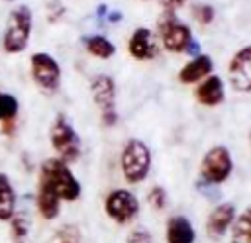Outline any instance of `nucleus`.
<instances>
[{
    "label": "nucleus",
    "instance_id": "f257e3e1",
    "mask_svg": "<svg viewBox=\"0 0 251 243\" xmlns=\"http://www.w3.org/2000/svg\"><path fill=\"white\" fill-rule=\"evenodd\" d=\"M39 182L47 184L51 190L57 192V196L63 202H76L82 196V184L76 178V174L73 172L71 165H67L65 161L53 157H47L41 165H39Z\"/></svg>",
    "mask_w": 251,
    "mask_h": 243
},
{
    "label": "nucleus",
    "instance_id": "f03ea898",
    "mask_svg": "<svg viewBox=\"0 0 251 243\" xmlns=\"http://www.w3.org/2000/svg\"><path fill=\"white\" fill-rule=\"evenodd\" d=\"M151 165H153V155L143 139L129 137L124 141L120 151V172L127 184L131 186L141 184L149 176Z\"/></svg>",
    "mask_w": 251,
    "mask_h": 243
},
{
    "label": "nucleus",
    "instance_id": "7ed1b4c3",
    "mask_svg": "<svg viewBox=\"0 0 251 243\" xmlns=\"http://www.w3.org/2000/svg\"><path fill=\"white\" fill-rule=\"evenodd\" d=\"M49 145L55 151V157L65 161L67 165H73L82 155V141L76 133L75 125L67 120L65 114H57L55 120L49 125Z\"/></svg>",
    "mask_w": 251,
    "mask_h": 243
},
{
    "label": "nucleus",
    "instance_id": "20e7f679",
    "mask_svg": "<svg viewBox=\"0 0 251 243\" xmlns=\"http://www.w3.org/2000/svg\"><path fill=\"white\" fill-rule=\"evenodd\" d=\"M31 27H33V14L31 8L22 4L16 6L6 20L4 35H2V49L8 55H18L22 53L31 37Z\"/></svg>",
    "mask_w": 251,
    "mask_h": 243
},
{
    "label": "nucleus",
    "instance_id": "39448f33",
    "mask_svg": "<svg viewBox=\"0 0 251 243\" xmlns=\"http://www.w3.org/2000/svg\"><path fill=\"white\" fill-rule=\"evenodd\" d=\"M235 163H233V155L229 151L227 145H212L200 159V169H198V178L208 182V184H216L222 186L224 182L229 180V176L233 174Z\"/></svg>",
    "mask_w": 251,
    "mask_h": 243
},
{
    "label": "nucleus",
    "instance_id": "423d86ee",
    "mask_svg": "<svg viewBox=\"0 0 251 243\" xmlns=\"http://www.w3.org/2000/svg\"><path fill=\"white\" fill-rule=\"evenodd\" d=\"M141 204L129 188H112L104 196V214L118 225H126L139 216Z\"/></svg>",
    "mask_w": 251,
    "mask_h": 243
},
{
    "label": "nucleus",
    "instance_id": "0eeeda50",
    "mask_svg": "<svg viewBox=\"0 0 251 243\" xmlns=\"http://www.w3.org/2000/svg\"><path fill=\"white\" fill-rule=\"evenodd\" d=\"M29 73H31V78L39 90H43L47 94L59 90L63 71H61L59 61L53 55H49L45 51L33 53L29 57Z\"/></svg>",
    "mask_w": 251,
    "mask_h": 243
},
{
    "label": "nucleus",
    "instance_id": "6e6552de",
    "mask_svg": "<svg viewBox=\"0 0 251 243\" xmlns=\"http://www.w3.org/2000/svg\"><path fill=\"white\" fill-rule=\"evenodd\" d=\"M157 29H159L161 45L169 53H184L186 45L192 39L190 27L184 22H180L175 16V12H167L165 10L161 14V18L157 20Z\"/></svg>",
    "mask_w": 251,
    "mask_h": 243
},
{
    "label": "nucleus",
    "instance_id": "1a4fd4ad",
    "mask_svg": "<svg viewBox=\"0 0 251 243\" xmlns=\"http://www.w3.org/2000/svg\"><path fill=\"white\" fill-rule=\"evenodd\" d=\"M227 80L235 92H251V43L231 55L227 63Z\"/></svg>",
    "mask_w": 251,
    "mask_h": 243
},
{
    "label": "nucleus",
    "instance_id": "9d476101",
    "mask_svg": "<svg viewBox=\"0 0 251 243\" xmlns=\"http://www.w3.org/2000/svg\"><path fill=\"white\" fill-rule=\"evenodd\" d=\"M235 216H237V208H235L233 202H220V204H216L210 210L208 218H206V225H204L206 227V235L212 237V239L224 237L231 229V225L235 221Z\"/></svg>",
    "mask_w": 251,
    "mask_h": 243
},
{
    "label": "nucleus",
    "instance_id": "9b49d317",
    "mask_svg": "<svg viewBox=\"0 0 251 243\" xmlns=\"http://www.w3.org/2000/svg\"><path fill=\"white\" fill-rule=\"evenodd\" d=\"M127 53L137 61H153L159 55V43L149 27H137L127 39Z\"/></svg>",
    "mask_w": 251,
    "mask_h": 243
},
{
    "label": "nucleus",
    "instance_id": "f8f14e48",
    "mask_svg": "<svg viewBox=\"0 0 251 243\" xmlns=\"http://www.w3.org/2000/svg\"><path fill=\"white\" fill-rule=\"evenodd\" d=\"M116 80L110 74H94L90 78V96L100 114L116 110Z\"/></svg>",
    "mask_w": 251,
    "mask_h": 243
},
{
    "label": "nucleus",
    "instance_id": "ddd939ff",
    "mask_svg": "<svg viewBox=\"0 0 251 243\" xmlns=\"http://www.w3.org/2000/svg\"><path fill=\"white\" fill-rule=\"evenodd\" d=\"M194 98L204 108H216L226 100V86L224 80L218 74H210L204 80H200L194 88Z\"/></svg>",
    "mask_w": 251,
    "mask_h": 243
},
{
    "label": "nucleus",
    "instance_id": "4468645a",
    "mask_svg": "<svg viewBox=\"0 0 251 243\" xmlns=\"http://www.w3.org/2000/svg\"><path fill=\"white\" fill-rule=\"evenodd\" d=\"M214 71V61L210 55L200 53L196 57H190L178 71V80L182 84H198L206 76H210Z\"/></svg>",
    "mask_w": 251,
    "mask_h": 243
},
{
    "label": "nucleus",
    "instance_id": "2eb2a0df",
    "mask_svg": "<svg viewBox=\"0 0 251 243\" xmlns=\"http://www.w3.org/2000/svg\"><path fill=\"white\" fill-rule=\"evenodd\" d=\"M165 241L167 243H196V229L192 221L182 214L171 216L165 223Z\"/></svg>",
    "mask_w": 251,
    "mask_h": 243
},
{
    "label": "nucleus",
    "instance_id": "dca6fc26",
    "mask_svg": "<svg viewBox=\"0 0 251 243\" xmlns=\"http://www.w3.org/2000/svg\"><path fill=\"white\" fill-rule=\"evenodd\" d=\"M61 204L63 200L57 196L55 190H51L47 184L37 180V190H35V208L37 214L45 219V221H53L59 218L61 214Z\"/></svg>",
    "mask_w": 251,
    "mask_h": 243
},
{
    "label": "nucleus",
    "instance_id": "f3484780",
    "mask_svg": "<svg viewBox=\"0 0 251 243\" xmlns=\"http://www.w3.org/2000/svg\"><path fill=\"white\" fill-rule=\"evenodd\" d=\"M18 212V194L6 172H0V221L8 223Z\"/></svg>",
    "mask_w": 251,
    "mask_h": 243
},
{
    "label": "nucleus",
    "instance_id": "a211bd4d",
    "mask_svg": "<svg viewBox=\"0 0 251 243\" xmlns=\"http://www.w3.org/2000/svg\"><path fill=\"white\" fill-rule=\"evenodd\" d=\"M82 43H84V49H86L92 57L102 59V61L114 57V53H116V45H114L106 35H100V33L82 37Z\"/></svg>",
    "mask_w": 251,
    "mask_h": 243
},
{
    "label": "nucleus",
    "instance_id": "6ab92c4d",
    "mask_svg": "<svg viewBox=\"0 0 251 243\" xmlns=\"http://www.w3.org/2000/svg\"><path fill=\"white\" fill-rule=\"evenodd\" d=\"M229 243H251V206L235 216L229 229Z\"/></svg>",
    "mask_w": 251,
    "mask_h": 243
},
{
    "label": "nucleus",
    "instance_id": "aec40b11",
    "mask_svg": "<svg viewBox=\"0 0 251 243\" xmlns=\"http://www.w3.org/2000/svg\"><path fill=\"white\" fill-rule=\"evenodd\" d=\"M10 223V235L14 239V243H25L27 233H29V219L25 214L16 212L14 218L8 221Z\"/></svg>",
    "mask_w": 251,
    "mask_h": 243
},
{
    "label": "nucleus",
    "instance_id": "412c9836",
    "mask_svg": "<svg viewBox=\"0 0 251 243\" xmlns=\"http://www.w3.org/2000/svg\"><path fill=\"white\" fill-rule=\"evenodd\" d=\"M20 112V102L14 94L0 90V123L8 120H16Z\"/></svg>",
    "mask_w": 251,
    "mask_h": 243
},
{
    "label": "nucleus",
    "instance_id": "4be33fe9",
    "mask_svg": "<svg viewBox=\"0 0 251 243\" xmlns=\"http://www.w3.org/2000/svg\"><path fill=\"white\" fill-rule=\"evenodd\" d=\"M147 204H149L153 210H157V212L165 210V206H167V190H165L161 184L151 186L149 192H147Z\"/></svg>",
    "mask_w": 251,
    "mask_h": 243
},
{
    "label": "nucleus",
    "instance_id": "5701e85b",
    "mask_svg": "<svg viewBox=\"0 0 251 243\" xmlns=\"http://www.w3.org/2000/svg\"><path fill=\"white\" fill-rule=\"evenodd\" d=\"M214 16H216V10H214L210 4L200 2V4H194V6H192V18H194L198 24H202V25L212 24V22H214Z\"/></svg>",
    "mask_w": 251,
    "mask_h": 243
},
{
    "label": "nucleus",
    "instance_id": "b1692460",
    "mask_svg": "<svg viewBox=\"0 0 251 243\" xmlns=\"http://www.w3.org/2000/svg\"><path fill=\"white\" fill-rule=\"evenodd\" d=\"M126 243H155V241H153V235L149 229H145L143 225H137L127 231Z\"/></svg>",
    "mask_w": 251,
    "mask_h": 243
},
{
    "label": "nucleus",
    "instance_id": "393cba45",
    "mask_svg": "<svg viewBox=\"0 0 251 243\" xmlns=\"http://www.w3.org/2000/svg\"><path fill=\"white\" fill-rule=\"evenodd\" d=\"M194 188H196L206 200H218V198L222 196L220 186H216V184H208V182H204V180H200V178L194 182Z\"/></svg>",
    "mask_w": 251,
    "mask_h": 243
},
{
    "label": "nucleus",
    "instance_id": "a878e982",
    "mask_svg": "<svg viewBox=\"0 0 251 243\" xmlns=\"http://www.w3.org/2000/svg\"><path fill=\"white\" fill-rule=\"evenodd\" d=\"M63 14H65V6H63L59 0H53V2L47 4V20H49L51 24L57 22Z\"/></svg>",
    "mask_w": 251,
    "mask_h": 243
},
{
    "label": "nucleus",
    "instance_id": "bb28decb",
    "mask_svg": "<svg viewBox=\"0 0 251 243\" xmlns=\"http://www.w3.org/2000/svg\"><path fill=\"white\" fill-rule=\"evenodd\" d=\"M118 120H120V116H118V110L100 114V122H102V125H104V127H114V125H118Z\"/></svg>",
    "mask_w": 251,
    "mask_h": 243
},
{
    "label": "nucleus",
    "instance_id": "cd10ccee",
    "mask_svg": "<svg viewBox=\"0 0 251 243\" xmlns=\"http://www.w3.org/2000/svg\"><path fill=\"white\" fill-rule=\"evenodd\" d=\"M159 4L167 12H176L178 8H182L186 4V0H159Z\"/></svg>",
    "mask_w": 251,
    "mask_h": 243
},
{
    "label": "nucleus",
    "instance_id": "c85d7f7f",
    "mask_svg": "<svg viewBox=\"0 0 251 243\" xmlns=\"http://www.w3.org/2000/svg\"><path fill=\"white\" fill-rule=\"evenodd\" d=\"M184 53H186V55H190V57H196V55H200V43H198V41L192 37V39H190V43L186 45Z\"/></svg>",
    "mask_w": 251,
    "mask_h": 243
},
{
    "label": "nucleus",
    "instance_id": "c756f323",
    "mask_svg": "<svg viewBox=\"0 0 251 243\" xmlns=\"http://www.w3.org/2000/svg\"><path fill=\"white\" fill-rule=\"evenodd\" d=\"M104 22H110V24H116V22H122V12H116V10H112V12H108V14H106V18H104Z\"/></svg>",
    "mask_w": 251,
    "mask_h": 243
},
{
    "label": "nucleus",
    "instance_id": "7c9ffc66",
    "mask_svg": "<svg viewBox=\"0 0 251 243\" xmlns=\"http://www.w3.org/2000/svg\"><path fill=\"white\" fill-rule=\"evenodd\" d=\"M247 141H249V147H251V129H249V133H247Z\"/></svg>",
    "mask_w": 251,
    "mask_h": 243
},
{
    "label": "nucleus",
    "instance_id": "2f4dec72",
    "mask_svg": "<svg viewBox=\"0 0 251 243\" xmlns=\"http://www.w3.org/2000/svg\"><path fill=\"white\" fill-rule=\"evenodd\" d=\"M6 2H14V0H6Z\"/></svg>",
    "mask_w": 251,
    "mask_h": 243
},
{
    "label": "nucleus",
    "instance_id": "473e14b6",
    "mask_svg": "<svg viewBox=\"0 0 251 243\" xmlns=\"http://www.w3.org/2000/svg\"><path fill=\"white\" fill-rule=\"evenodd\" d=\"M65 243H69V241H65Z\"/></svg>",
    "mask_w": 251,
    "mask_h": 243
}]
</instances>
